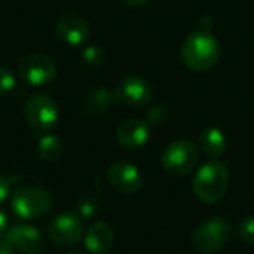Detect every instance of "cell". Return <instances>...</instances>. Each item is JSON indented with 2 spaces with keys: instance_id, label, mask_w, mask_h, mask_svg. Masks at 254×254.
I'll list each match as a JSON object with an SVG mask.
<instances>
[{
  "instance_id": "13",
  "label": "cell",
  "mask_w": 254,
  "mask_h": 254,
  "mask_svg": "<svg viewBox=\"0 0 254 254\" xmlns=\"http://www.w3.org/2000/svg\"><path fill=\"white\" fill-rule=\"evenodd\" d=\"M152 131L149 122L143 119H128L124 121L116 131L118 143L129 150L140 149L146 146L150 140Z\"/></svg>"
},
{
  "instance_id": "1",
  "label": "cell",
  "mask_w": 254,
  "mask_h": 254,
  "mask_svg": "<svg viewBox=\"0 0 254 254\" xmlns=\"http://www.w3.org/2000/svg\"><path fill=\"white\" fill-rule=\"evenodd\" d=\"M180 55L189 70L204 73L217 64L220 58V43L208 30H196L185 39Z\"/></svg>"
},
{
  "instance_id": "7",
  "label": "cell",
  "mask_w": 254,
  "mask_h": 254,
  "mask_svg": "<svg viewBox=\"0 0 254 254\" xmlns=\"http://www.w3.org/2000/svg\"><path fill=\"white\" fill-rule=\"evenodd\" d=\"M55 61L45 54H28L18 63L19 77L31 86H43L57 77Z\"/></svg>"
},
{
  "instance_id": "2",
  "label": "cell",
  "mask_w": 254,
  "mask_h": 254,
  "mask_svg": "<svg viewBox=\"0 0 254 254\" xmlns=\"http://www.w3.org/2000/svg\"><path fill=\"white\" fill-rule=\"evenodd\" d=\"M229 186L228 167L220 161L204 164L193 177V192L205 204L219 202Z\"/></svg>"
},
{
  "instance_id": "11",
  "label": "cell",
  "mask_w": 254,
  "mask_h": 254,
  "mask_svg": "<svg viewBox=\"0 0 254 254\" xmlns=\"http://www.w3.org/2000/svg\"><path fill=\"white\" fill-rule=\"evenodd\" d=\"M57 36L70 46L83 45L91 36L89 22L76 13H63L55 24Z\"/></svg>"
},
{
  "instance_id": "25",
  "label": "cell",
  "mask_w": 254,
  "mask_h": 254,
  "mask_svg": "<svg viewBox=\"0 0 254 254\" xmlns=\"http://www.w3.org/2000/svg\"><path fill=\"white\" fill-rule=\"evenodd\" d=\"M127 6H129V7H141V6H144L149 0H122Z\"/></svg>"
},
{
  "instance_id": "3",
  "label": "cell",
  "mask_w": 254,
  "mask_h": 254,
  "mask_svg": "<svg viewBox=\"0 0 254 254\" xmlns=\"http://www.w3.org/2000/svg\"><path fill=\"white\" fill-rule=\"evenodd\" d=\"M234 228L223 217H213L201 223L192 237L193 249L201 254H213L232 238Z\"/></svg>"
},
{
  "instance_id": "24",
  "label": "cell",
  "mask_w": 254,
  "mask_h": 254,
  "mask_svg": "<svg viewBox=\"0 0 254 254\" xmlns=\"http://www.w3.org/2000/svg\"><path fill=\"white\" fill-rule=\"evenodd\" d=\"M9 220H7V216L3 210H0V238H4L7 229H9Z\"/></svg>"
},
{
  "instance_id": "17",
  "label": "cell",
  "mask_w": 254,
  "mask_h": 254,
  "mask_svg": "<svg viewBox=\"0 0 254 254\" xmlns=\"http://www.w3.org/2000/svg\"><path fill=\"white\" fill-rule=\"evenodd\" d=\"M37 153L45 162H55L63 155V143L60 137L45 134L37 141Z\"/></svg>"
},
{
  "instance_id": "9",
  "label": "cell",
  "mask_w": 254,
  "mask_h": 254,
  "mask_svg": "<svg viewBox=\"0 0 254 254\" xmlns=\"http://www.w3.org/2000/svg\"><path fill=\"white\" fill-rule=\"evenodd\" d=\"M106 179H107V183L116 192L124 193V195L135 193L143 186V176L140 170L135 165L129 162H124V161H118L112 164L107 168Z\"/></svg>"
},
{
  "instance_id": "10",
  "label": "cell",
  "mask_w": 254,
  "mask_h": 254,
  "mask_svg": "<svg viewBox=\"0 0 254 254\" xmlns=\"http://www.w3.org/2000/svg\"><path fill=\"white\" fill-rule=\"evenodd\" d=\"M115 94L118 103L129 107H143L152 100L153 89L146 79L140 76H127L118 83Z\"/></svg>"
},
{
  "instance_id": "16",
  "label": "cell",
  "mask_w": 254,
  "mask_h": 254,
  "mask_svg": "<svg viewBox=\"0 0 254 254\" xmlns=\"http://www.w3.org/2000/svg\"><path fill=\"white\" fill-rule=\"evenodd\" d=\"M199 146L208 158L217 159L226 153L228 141L222 129L216 127H207L199 134Z\"/></svg>"
},
{
  "instance_id": "5",
  "label": "cell",
  "mask_w": 254,
  "mask_h": 254,
  "mask_svg": "<svg viewBox=\"0 0 254 254\" xmlns=\"http://www.w3.org/2000/svg\"><path fill=\"white\" fill-rule=\"evenodd\" d=\"M161 162L168 174L185 176L198 164V150L189 140H176L165 147Z\"/></svg>"
},
{
  "instance_id": "21",
  "label": "cell",
  "mask_w": 254,
  "mask_h": 254,
  "mask_svg": "<svg viewBox=\"0 0 254 254\" xmlns=\"http://www.w3.org/2000/svg\"><path fill=\"white\" fill-rule=\"evenodd\" d=\"M15 83V74L10 71V68L0 65V95H4L9 91H12Z\"/></svg>"
},
{
  "instance_id": "23",
  "label": "cell",
  "mask_w": 254,
  "mask_h": 254,
  "mask_svg": "<svg viewBox=\"0 0 254 254\" xmlns=\"http://www.w3.org/2000/svg\"><path fill=\"white\" fill-rule=\"evenodd\" d=\"M10 193V180L4 176H0V204L9 198Z\"/></svg>"
},
{
  "instance_id": "6",
  "label": "cell",
  "mask_w": 254,
  "mask_h": 254,
  "mask_svg": "<svg viewBox=\"0 0 254 254\" xmlns=\"http://www.w3.org/2000/svg\"><path fill=\"white\" fill-rule=\"evenodd\" d=\"M24 116L37 132H46L57 125L60 110L57 103L49 95L36 94L25 101Z\"/></svg>"
},
{
  "instance_id": "27",
  "label": "cell",
  "mask_w": 254,
  "mask_h": 254,
  "mask_svg": "<svg viewBox=\"0 0 254 254\" xmlns=\"http://www.w3.org/2000/svg\"><path fill=\"white\" fill-rule=\"evenodd\" d=\"M65 254H86V253H83V252H80V250H73V252H68V253H65Z\"/></svg>"
},
{
  "instance_id": "4",
  "label": "cell",
  "mask_w": 254,
  "mask_h": 254,
  "mask_svg": "<svg viewBox=\"0 0 254 254\" xmlns=\"http://www.w3.org/2000/svg\"><path fill=\"white\" fill-rule=\"evenodd\" d=\"M13 213L19 219H36L46 214L52 207L49 192L37 186H24L13 192L10 198Z\"/></svg>"
},
{
  "instance_id": "8",
  "label": "cell",
  "mask_w": 254,
  "mask_h": 254,
  "mask_svg": "<svg viewBox=\"0 0 254 254\" xmlns=\"http://www.w3.org/2000/svg\"><path fill=\"white\" fill-rule=\"evenodd\" d=\"M49 240L60 247H70L77 244L83 237V223L76 213H61L48 228Z\"/></svg>"
},
{
  "instance_id": "26",
  "label": "cell",
  "mask_w": 254,
  "mask_h": 254,
  "mask_svg": "<svg viewBox=\"0 0 254 254\" xmlns=\"http://www.w3.org/2000/svg\"><path fill=\"white\" fill-rule=\"evenodd\" d=\"M0 254H15V250L6 241H0Z\"/></svg>"
},
{
  "instance_id": "19",
  "label": "cell",
  "mask_w": 254,
  "mask_h": 254,
  "mask_svg": "<svg viewBox=\"0 0 254 254\" xmlns=\"http://www.w3.org/2000/svg\"><path fill=\"white\" fill-rule=\"evenodd\" d=\"M170 118V110L164 104H155L147 110V122L152 125H164Z\"/></svg>"
},
{
  "instance_id": "15",
  "label": "cell",
  "mask_w": 254,
  "mask_h": 254,
  "mask_svg": "<svg viewBox=\"0 0 254 254\" xmlns=\"http://www.w3.org/2000/svg\"><path fill=\"white\" fill-rule=\"evenodd\" d=\"M115 103H118L115 91L106 88H97L86 95L83 101V110L88 116L98 118L103 116L106 112H109V109Z\"/></svg>"
},
{
  "instance_id": "18",
  "label": "cell",
  "mask_w": 254,
  "mask_h": 254,
  "mask_svg": "<svg viewBox=\"0 0 254 254\" xmlns=\"http://www.w3.org/2000/svg\"><path fill=\"white\" fill-rule=\"evenodd\" d=\"M83 61L91 67H98L104 61V51L98 45H89L82 52Z\"/></svg>"
},
{
  "instance_id": "14",
  "label": "cell",
  "mask_w": 254,
  "mask_h": 254,
  "mask_svg": "<svg viewBox=\"0 0 254 254\" xmlns=\"http://www.w3.org/2000/svg\"><path fill=\"white\" fill-rule=\"evenodd\" d=\"M85 249L92 254H107L115 244L113 228L106 222H95L83 237Z\"/></svg>"
},
{
  "instance_id": "22",
  "label": "cell",
  "mask_w": 254,
  "mask_h": 254,
  "mask_svg": "<svg viewBox=\"0 0 254 254\" xmlns=\"http://www.w3.org/2000/svg\"><path fill=\"white\" fill-rule=\"evenodd\" d=\"M240 237L250 246H254V217H246L238 225Z\"/></svg>"
},
{
  "instance_id": "12",
  "label": "cell",
  "mask_w": 254,
  "mask_h": 254,
  "mask_svg": "<svg viewBox=\"0 0 254 254\" xmlns=\"http://www.w3.org/2000/svg\"><path fill=\"white\" fill-rule=\"evenodd\" d=\"M4 241L21 254H37L42 249V234L30 225L10 226L4 235Z\"/></svg>"
},
{
  "instance_id": "20",
  "label": "cell",
  "mask_w": 254,
  "mask_h": 254,
  "mask_svg": "<svg viewBox=\"0 0 254 254\" xmlns=\"http://www.w3.org/2000/svg\"><path fill=\"white\" fill-rule=\"evenodd\" d=\"M98 211V201L94 198H83L77 202V216L82 219H91Z\"/></svg>"
}]
</instances>
